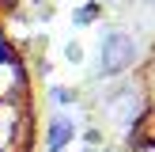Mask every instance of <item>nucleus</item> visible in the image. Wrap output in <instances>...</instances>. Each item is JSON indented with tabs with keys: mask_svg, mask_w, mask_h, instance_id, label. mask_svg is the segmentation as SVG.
Listing matches in <instances>:
<instances>
[{
	"mask_svg": "<svg viewBox=\"0 0 155 152\" xmlns=\"http://www.w3.org/2000/svg\"><path fill=\"white\" fill-rule=\"evenodd\" d=\"M4 4H12V0H4Z\"/></svg>",
	"mask_w": 155,
	"mask_h": 152,
	"instance_id": "423d86ee",
	"label": "nucleus"
},
{
	"mask_svg": "<svg viewBox=\"0 0 155 152\" xmlns=\"http://www.w3.org/2000/svg\"><path fill=\"white\" fill-rule=\"evenodd\" d=\"M140 110H144V99L136 88H117L106 95V118L117 122V126H133L140 118Z\"/></svg>",
	"mask_w": 155,
	"mask_h": 152,
	"instance_id": "f03ea898",
	"label": "nucleus"
},
{
	"mask_svg": "<svg viewBox=\"0 0 155 152\" xmlns=\"http://www.w3.org/2000/svg\"><path fill=\"white\" fill-rule=\"evenodd\" d=\"M95 15H98V4H83V8H76L72 23H76V27H83V23H91Z\"/></svg>",
	"mask_w": 155,
	"mask_h": 152,
	"instance_id": "39448f33",
	"label": "nucleus"
},
{
	"mask_svg": "<svg viewBox=\"0 0 155 152\" xmlns=\"http://www.w3.org/2000/svg\"><path fill=\"white\" fill-rule=\"evenodd\" d=\"M140 50H136V38L125 30H106L102 34V50H98V72L102 76H121L136 65Z\"/></svg>",
	"mask_w": 155,
	"mask_h": 152,
	"instance_id": "f257e3e1",
	"label": "nucleus"
},
{
	"mask_svg": "<svg viewBox=\"0 0 155 152\" xmlns=\"http://www.w3.org/2000/svg\"><path fill=\"white\" fill-rule=\"evenodd\" d=\"M76 137V122L72 114H53L49 126H45V152H64Z\"/></svg>",
	"mask_w": 155,
	"mask_h": 152,
	"instance_id": "7ed1b4c3",
	"label": "nucleus"
},
{
	"mask_svg": "<svg viewBox=\"0 0 155 152\" xmlns=\"http://www.w3.org/2000/svg\"><path fill=\"white\" fill-rule=\"evenodd\" d=\"M49 99H53V103H61V106H68V103H76V91H72V88H61V84H53V88H49Z\"/></svg>",
	"mask_w": 155,
	"mask_h": 152,
	"instance_id": "20e7f679",
	"label": "nucleus"
}]
</instances>
